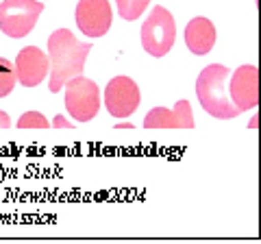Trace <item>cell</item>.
<instances>
[{"mask_svg": "<svg viewBox=\"0 0 261 244\" xmlns=\"http://www.w3.org/2000/svg\"><path fill=\"white\" fill-rule=\"evenodd\" d=\"M113 9L109 0H79L76 27L87 37H102L111 29Z\"/></svg>", "mask_w": 261, "mask_h": 244, "instance_id": "8", "label": "cell"}, {"mask_svg": "<svg viewBox=\"0 0 261 244\" xmlns=\"http://www.w3.org/2000/svg\"><path fill=\"white\" fill-rule=\"evenodd\" d=\"M18 77H15V63H11L7 57H0V99L9 96L13 92Z\"/></svg>", "mask_w": 261, "mask_h": 244, "instance_id": "12", "label": "cell"}, {"mask_svg": "<svg viewBox=\"0 0 261 244\" xmlns=\"http://www.w3.org/2000/svg\"><path fill=\"white\" fill-rule=\"evenodd\" d=\"M65 89V109L76 122H89L100 111V89L92 79L83 75L70 79L63 85Z\"/></svg>", "mask_w": 261, "mask_h": 244, "instance_id": "5", "label": "cell"}, {"mask_svg": "<svg viewBox=\"0 0 261 244\" xmlns=\"http://www.w3.org/2000/svg\"><path fill=\"white\" fill-rule=\"evenodd\" d=\"M228 99L240 113L255 109L259 105V70L255 66H240L228 75Z\"/></svg>", "mask_w": 261, "mask_h": 244, "instance_id": "7", "label": "cell"}, {"mask_svg": "<svg viewBox=\"0 0 261 244\" xmlns=\"http://www.w3.org/2000/svg\"><path fill=\"white\" fill-rule=\"evenodd\" d=\"M142 103L140 87L133 79L116 77L105 87V107L113 118H128Z\"/></svg>", "mask_w": 261, "mask_h": 244, "instance_id": "6", "label": "cell"}, {"mask_svg": "<svg viewBox=\"0 0 261 244\" xmlns=\"http://www.w3.org/2000/svg\"><path fill=\"white\" fill-rule=\"evenodd\" d=\"M146 129H194V113L190 101H178L174 109L154 107L144 118Z\"/></svg>", "mask_w": 261, "mask_h": 244, "instance_id": "10", "label": "cell"}, {"mask_svg": "<svg viewBox=\"0 0 261 244\" xmlns=\"http://www.w3.org/2000/svg\"><path fill=\"white\" fill-rule=\"evenodd\" d=\"M116 5H118V13L122 20L135 22V20H140V15L146 11L150 0H116Z\"/></svg>", "mask_w": 261, "mask_h": 244, "instance_id": "13", "label": "cell"}, {"mask_svg": "<svg viewBox=\"0 0 261 244\" xmlns=\"http://www.w3.org/2000/svg\"><path fill=\"white\" fill-rule=\"evenodd\" d=\"M44 11L39 0H3L0 3V31L7 37H27Z\"/></svg>", "mask_w": 261, "mask_h": 244, "instance_id": "4", "label": "cell"}, {"mask_svg": "<svg viewBox=\"0 0 261 244\" xmlns=\"http://www.w3.org/2000/svg\"><path fill=\"white\" fill-rule=\"evenodd\" d=\"M9 127H13L9 113H7V111H0V129H9Z\"/></svg>", "mask_w": 261, "mask_h": 244, "instance_id": "16", "label": "cell"}, {"mask_svg": "<svg viewBox=\"0 0 261 244\" xmlns=\"http://www.w3.org/2000/svg\"><path fill=\"white\" fill-rule=\"evenodd\" d=\"M185 44L194 55H207L211 53V48L216 46V27L209 18H192V22H187L185 27Z\"/></svg>", "mask_w": 261, "mask_h": 244, "instance_id": "11", "label": "cell"}, {"mask_svg": "<svg viewBox=\"0 0 261 244\" xmlns=\"http://www.w3.org/2000/svg\"><path fill=\"white\" fill-rule=\"evenodd\" d=\"M89 53H92V44L79 42L70 29L53 31V35L48 37V63H50L48 89L57 94L70 79L83 75Z\"/></svg>", "mask_w": 261, "mask_h": 244, "instance_id": "1", "label": "cell"}, {"mask_svg": "<svg viewBox=\"0 0 261 244\" xmlns=\"http://www.w3.org/2000/svg\"><path fill=\"white\" fill-rule=\"evenodd\" d=\"M18 129H50V122L39 111H27L18 120Z\"/></svg>", "mask_w": 261, "mask_h": 244, "instance_id": "14", "label": "cell"}, {"mask_svg": "<svg viewBox=\"0 0 261 244\" xmlns=\"http://www.w3.org/2000/svg\"><path fill=\"white\" fill-rule=\"evenodd\" d=\"M50 63H48V55L39 51L37 46H27L18 53L15 59V77L24 87H35L48 77Z\"/></svg>", "mask_w": 261, "mask_h": 244, "instance_id": "9", "label": "cell"}, {"mask_svg": "<svg viewBox=\"0 0 261 244\" xmlns=\"http://www.w3.org/2000/svg\"><path fill=\"white\" fill-rule=\"evenodd\" d=\"M122 127H124V129H133L130 122H120V125H116V129H122Z\"/></svg>", "mask_w": 261, "mask_h": 244, "instance_id": "17", "label": "cell"}, {"mask_svg": "<svg viewBox=\"0 0 261 244\" xmlns=\"http://www.w3.org/2000/svg\"><path fill=\"white\" fill-rule=\"evenodd\" d=\"M176 42V22L166 7H154L142 24V46L150 57H166Z\"/></svg>", "mask_w": 261, "mask_h": 244, "instance_id": "3", "label": "cell"}, {"mask_svg": "<svg viewBox=\"0 0 261 244\" xmlns=\"http://www.w3.org/2000/svg\"><path fill=\"white\" fill-rule=\"evenodd\" d=\"M228 68L222 63H211L202 68L198 79H196V96L209 116L218 120H231L238 116V109L228 99Z\"/></svg>", "mask_w": 261, "mask_h": 244, "instance_id": "2", "label": "cell"}, {"mask_svg": "<svg viewBox=\"0 0 261 244\" xmlns=\"http://www.w3.org/2000/svg\"><path fill=\"white\" fill-rule=\"evenodd\" d=\"M53 127H59V129H74V125H72V122H68L63 116H57L55 122H53Z\"/></svg>", "mask_w": 261, "mask_h": 244, "instance_id": "15", "label": "cell"}]
</instances>
